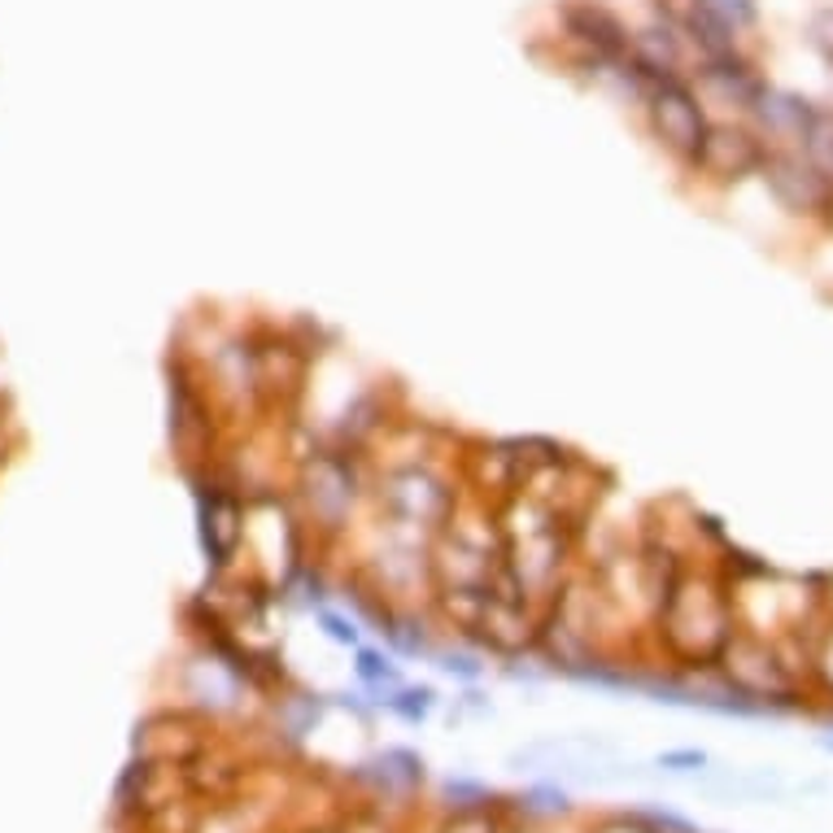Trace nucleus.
<instances>
[{"label": "nucleus", "instance_id": "nucleus-10", "mask_svg": "<svg viewBox=\"0 0 833 833\" xmlns=\"http://www.w3.org/2000/svg\"><path fill=\"white\" fill-rule=\"evenodd\" d=\"M799 144H803V157H808L825 179H833V110H816Z\"/></svg>", "mask_w": 833, "mask_h": 833}, {"label": "nucleus", "instance_id": "nucleus-8", "mask_svg": "<svg viewBox=\"0 0 833 833\" xmlns=\"http://www.w3.org/2000/svg\"><path fill=\"white\" fill-rule=\"evenodd\" d=\"M201 537H206V550L215 555V563L232 559V550H237L240 541V511L228 493L206 497V506H201Z\"/></svg>", "mask_w": 833, "mask_h": 833}, {"label": "nucleus", "instance_id": "nucleus-2", "mask_svg": "<svg viewBox=\"0 0 833 833\" xmlns=\"http://www.w3.org/2000/svg\"><path fill=\"white\" fill-rule=\"evenodd\" d=\"M646 101H650V122H655L659 140H664L672 153H681V157L694 162L699 149H703V135H708V127H712L703 101L694 97V88L672 75V79H659V84L646 92Z\"/></svg>", "mask_w": 833, "mask_h": 833}, {"label": "nucleus", "instance_id": "nucleus-6", "mask_svg": "<svg viewBox=\"0 0 833 833\" xmlns=\"http://www.w3.org/2000/svg\"><path fill=\"white\" fill-rule=\"evenodd\" d=\"M388 502H393L397 515H406V519H424V524L437 519V515L450 506L446 489L428 476V472H402V476H393L388 480Z\"/></svg>", "mask_w": 833, "mask_h": 833}, {"label": "nucleus", "instance_id": "nucleus-5", "mask_svg": "<svg viewBox=\"0 0 833 833\" xmlns=\"http://www.w3.org/2000/svg\"><path fill=\"white\" fill-rule=\"evenodd\" d=\"M764 153H768V144L755 131L733 127V122H712L708 135H703V149H699L694 166H703L708 175L724 179V184H737L746 175H759Z\"/></svg>", "mask_w": 833, "mask_h": 833}, {"label": "nucleus", "instance_id": "nucleus-9", "mask_svg": "<svg viewBox=\"0 0 833 833\" xmlns=\"http://www.w3.org/2000/svg\"><path fill=\"white\" fill-rule=\"evenodd\" d=\"M354 497V480H350V468L341 459H319L315 472H310V502L315 511H324L328 519H337Z\"/></svg>", "mask_w": 833, "mask_h": 833}, {"label": "nucleus", "instance_id": "nucleus-11", "mask_svg": "<svg viewBox=\"0 0 833 833\" xmlns=\"http://www.w3.org/2000/svg\"><path fill=\"white\" fill-rule=\"evenodd\" d=\"M694 9H699V13H708V18H715L720 26H728L733 35L750 31V26H755V18H759L755 0H694Z\"/></svg>", "mask_w": 833, "mask_h": 833}, {"label": "nucleus", "instance_id": "nucleus-3", "mask_svg": "<svg viewBox=\"0 0 833 833\" xmlns=\"http://www.w3.org/2000/svg\"><path fill=\"white\" fill-rule=\"evenodd\" d=\"M759 175L772 188V197L794 215H825V210H833V179H825L803 153L768 149Z\"/></svg>", "mask_w": 833, "mask_h": 833}, {"label": "nucleus", "instance_id": "nucleus-1", "mask_svg": "<svg viewBox=\"0 0 833 833\" xmlns=\"http://www.w3.org/2000/svg\"><path fill=\"white\" fill-rule=\"evenodd\" d=\"M659 615H664L672 650L681 659H690V664H712L715 655L724 650L728 633H733L724 594L708 581H694V577H677V585H672V594L664 598Z\"/></svg>", "mask_w": 833, "mask_h": 833}, {"label": "nucleus", "instance_id": "nucleus-7", "mask_svg": "<svg viewBox=\"0 0 833 833\" xmlns=\"http://www.w3.org/2000/svg\"><path fill=\"white\" fill-rule=\"evenodd\" d=\"M750 114L759 119V127H764L768 135L799 144V140H803V131H808V122H812V114H816V106H808V101H799V97H786V92L764 88V97L755 101V110H750Z\"/></svg>", "mask_w": 833, "mask_h": 833}, {"label": "nucleus", "instance_id": "nucleus-4", "mask_svg": "<svg viewBox=\"0 0 833 833\" xmlns=\"http://www.w3.org/2000/svg\"><path fill=\"white\" fill-rule=\"evenodd\" d=\"M715 659L724 664L728 681L746 694H786L790 690V672H786L781 655L750 633H728V642Z\"/></svg>", "mask_w": 833, "mask_h": 833}]
</instances>
